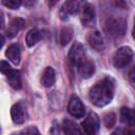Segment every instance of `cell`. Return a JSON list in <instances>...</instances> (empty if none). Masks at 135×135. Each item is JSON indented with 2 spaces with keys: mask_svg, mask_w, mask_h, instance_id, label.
<instances>
[{
  "mask_svg": "<svg viewBox=\"0 0 135 135\" xmlns=\"http://www.w3.org/2000/svg\"><path fill=\"white\" fill-rule=\"evenodd\" d=\"M114 96V82L111 78H103L96 82L89 92L91 102L99 108L109 104Z\"/></svg>",
  "mask_w": 135,
  "mask_h": 135,
  "instance_id": "1",
  "label": "cell"
},
{
  "mask_svg": "<svg viewBox=\"0 0 135 135\" xmlns=\"http://www.w3.org/2000/svg\"><path fill=\"white\" fill-rule=\"evenodd\" d=\"M104 31L113 38L122 37L127 31V22L122 18H111L105 22Z\"/></svg>",
  "mask_w": 135,
  "mask_h": 135,
  "instance_id": "2",
  "label": "cell"
},
{
  "mask_svg": "<svg viewBox=\"0 0 135 135\" xmlns=\"http://www.w3.org/2000/svg\"><path fill=\"white\" fill-rule=\"evenodd\" d=\"M134 53L130 46H121L113 55V64L116 69H122L131 62Z\"/></svg>",
  "mask_w": 135,
  "mask_h": 135,
  "instance_id": "3",
  "label": "cell"
},
{
  "mask_svg": "<svg viewBox=\"0 0 135 135\" xmlns=\"http://www.w3.org/2000/svg\"><path fill=\"white\" fill-rule=\"evenodd\" d=\"M82 129L86 135H96L99 130V117L91 112L82 121Z\"/></svg>",
  "mask_w": 135,
  "mask_h": 135,
  "instance_id": "4",
  "label": "cell"
},
{
  "mask_svg": "<svg viewBox=\"0 0 135 135\" xmlns=\"http://www.w3.org/2000/svg\"><path fill=\"white\" fill-rule=\"evenodd\" d=\"M68 58L72 64L78 65L82 60L85 59V50L80 42H75L70 49Z\"/></svg>",
  "mask_w": 135,
  "mask_h": 135,
  "instance_id": "5",
  "label": "cell"
},
{
  "mask_svg": "<svg viewBox=\"0 0 135 135\" xmlns=\"http://www.w3.org/2000/svg\"><path fill=\"white\" fill-rule=\"evenodd\" d=\"M68 111L69 113L76 118H81L84 116L85 113V108L82 103V101L77 97V96H73L70 101H69V105H68Z\"/></svg>",
  "mask_w": 135,
  "mask_h": 135,
  "instance_id": "6",
  "label": "cell"
},
{
  "mask_svg": "<svg viewBox=\"0 0 135 135\" xmlns=\"http://www.w3.org/2000/svg\"><path fill=\"white\" fill-rule=\"evenodd\" d=\"M81 11V6H80V3L78 1H73V0H70V1H65L63 3V5L61 6V9H60V17L62 20H66L69 17V15H76L78 14L79 12Z\"/></svg>",
  "mask_w": 135,
  "mask_h": 135,
  "instance_id": "7",
  "label": "cell"
},
{
  "mask_svg": "<svg viewBox=\"0 0 135 135\" xmlns=\"http://www.w3.org/2000/svg\"><path fill=\"white\" fill-rule=\"evenodd\" d=\"M95 21V9L90 3H85L81 6V22L84 26H90Z\"/></svg>",
  "mask_w": 135,
  "mask_h": 135,
  "instance_id": "8",
  "label": "cell"
},
{
  "mask_svg": "<svg viewBox=\"0 0 135 135\" xmlns=\"http://www.w3.org/2000/svg\"><path fill=\"white\" fill-rule=\"evenodd\" d=\"M11 117L14 123L16 124H22L25 121L26 113L24 110V107L21 103H15L11 108Z\"/></svg>",
  "mask_w": 135,
  "mask_h": 135,
  "instance_id": "9",
  "label": "cell"
},
{
  "mask_svg": "<svg viewBox=\"0 0 135 135\" xmlns=\"http://www.w3.org/2000/svg\"><path fill=\"white\" fill-rule=\"evenodd\" d=\"M25 24V21L23 18H14L9 21L6 30H5V34L8 38H14L16 37V35L23 28Z\"/></svg>",
  "mask_w": 135,
  "mask_h": 135,
  "instance_id": "10",
  "label": "cell"
},
{
  "mask_svg": "<svg viewBox=\"0 0 135 135\" xmlns=\"http://www.w3.org/2000/svg\"><path fill=\"white\" fill-rule=\"evenodd\" d=\"M77 66H78L79 75L84 79L90 78L95 73V64H94V62L89 60V59H86V58L84 60H82Z\"/></svg>",
  "mask_w": 135,
  "mask_h": 135,
  "instance_id": "11",
  "label": "cell"
},
{
  "mask_svg": "<svg viewBox=\"0 0 135 135\" xmlns=\"http://www.w3.org/2000/svg\"><path fill=\"white\" fill-rule=\"evenodd\" d=\"M88 42H89L90 46L97 52H100L104 49L103 38L98 31H94V32L90 33V35L88 36Z\"/></svg>",
  "mask_w": 135,
  "mask_h": 135,
  "instance_id": "12",
  "label": "cell"
},
{
  "mask_svg": "<svg viewBox=\"0 0 135 135\" xmlns=\"http://www.w3.org/2000/svg\"><path fill=\"white\" fill-rule=\"evenodd\" d=\"M5 56L14 64H16V65L19 64L20 60H21V49H20V45L17 44V43H13V44L8 45V47L5 51Z\"/></svg>",
  "mask_w": 135,
  "mask_h": 135,
  "instance_id": "13",
  "label": "cell"
},
{
  "mask_svg": "<svg viewBox=\"0 0 135 135\" xmlns=\"http://www.w3.org/2000/svg\"><path fill=\"white\" fill-rule=\"evenodd\" d=\"M40 82L45 88H51L56 82V73L52 66H46L40 78Z\"/></svg>",
  "mask_w": 135,
  "mask_h": 135,
  "instance_id": "14",
  "label": "cell"
},
{
  "mask_svg": "<svg viewBox=\"0 0 135 135\" xmlns=\"http://www.w3.org/2000/svg\"><path fill=\"white\" fill-rule=\"evenodd\" d=\"M121 121L130 127H135V110L127 107H122L120 110Z\"/></svg>",
  "mask_w": 135,
  "mask_h": 135,
  "instance_id": "15",
  "label": "cell"
},
{
  "mask_svg": "<svg viewBox=\"0 0 135 135\" xmlns=\"http://www.w3.org/2000/svg\"><path fill=\"white\" fill-rule=\"evenodd\" d=\"M8 81V84L15 89V90H19L21 89V77H20V72L18 70H14L11 69L9 72L5 75Z\"/></svg>",
  "mask_w": 135,
  "mask_h": 135,
  "instance_id": "16",
  "label": "cell"
},
{
  "mask_svg": "<svg viewBox=\"0 0 135 135\" xmlns=\"http://www.w3.org/2000/svg\"><path fill=\"white\" fill-rule=\"evenodd\" d=\"M62 131L64 135H81V130L78 124L70 119H64L62 122Z\"/></svg>",
  "mask_w": 135,
  "mask_h": 135,
  "instance_id": "17",
  "label": "cell"
},
{
  "mask_svg": "<svg viewBox=\"0 0 135 135\" xmlns=\"http://www.w3.org/2000/svg\"><path fill=\"white\" fill-rule=\"evenodd\" d=\"M42 38V32L38 28H32L27 32L26 37H25V42L27 44V46L32 47L34 46L40 39Z\"/></svg>",
  "mask_w": 135,
  "mask_h": 135,
  "instance_id": "18",
  "label": "cell"
},
{
  "mask_svg": "<svg viewBox=\"0 0 135 135\" xmlns=\"http://www.w3.org/2000/svg\"><path fill=\"white\" fill-rule=\"evenodd\" d=\"M73 28L71 26H64L60 30V33H59V42L61 45H66L71 40H72V37H73Z\"/></svg>",
  "mask_w": 135,
  "mask_h": 135,
  "instance_id": "19",
  "label": "cell"
},
{
  "mask_svg": "<svg viewBox=\"0 0 135 135\" xmlns=\"http://www.w3.org/2000/svg\"><path fill=\"white\" fill-rule=\"evenodd\" d=\"M115 122H116V115L114 113L111 112V113H108L103 116V123L107 128H109V129L113 128Z\"/></svg>",
  "mask_w": 135,
  "mask_h": 135,
  "instance_id": "20",
  "label": "cell"
},
{
  "mask_svg": "<svg viewBox=\"0 0 135 135\" xmlns=\"http://www.w3.org/2000/svg\"><path fill=\"white\" fill-rule=\"evenodd\" d=\"M1 3L11 9H17L22 4V1L21 0H2Z\"/></svg>",
  "mask_w": 135,
  "mask_h": 135,
  "instance_id": "21",
  "label": "cell"
},
{
  "mask_svg": "<svg viewBox=\"0 0 135 135\" xmlns=\"http://www.w3.org/2000/svg\"><path fill=\"white\" fill-rule=\"evenodd\" d=\"M111 135H135V129L129 128H119L115 130Z\"/></svg>",
  "mask_w": 135,
  "mask_h": 135,
  "instance_id": "22",
  "label": "cell"
},
{
  "mask_svg": "<svg viewBox=\"0 0 135 135\" xmlns=\"http://www.w3.org/2000/svg\"><path fill=\"white\" fill-rule=\"evenodd\" d=\"M12 68H11V65L6 62V61H1L0 62V72L2 73V74H4V75H6L8 72H9V70H11Z\"/></svg>",
  "mask_w": 135,
  "mask_h": 135,
  "instance_id": "23",
  "label": "cell"
},
{
  "mask_svg": "<svg viewBox=\"0 0 135 135\" xmlns=\"http://www.w3.org/2000/svg\"><path fill=\"white\" fill-rule=\"evenodd\" d=\"M50 133H51V135H60V127L56 121L53 122V126L51 127Z\"/></svg>",
  "mask_w": 135,
  "mask_h": 135,
  "instance_id": "24",
  "label": "cell"
},
{
  "mask_svg": "<svg viewBox=\"0 0 135 135\" xmlns=\"http://www.w3.org/2000/svg\"><path fill=\"white\" fill-rule=\"evenodd\" d=\"M24 133H25V135H40V133H39V131H38V129L36 127L27 128Z\"/></svg>",
  "mask_w": 135,
  "mask_h": 135,
  "instance_id": "25",
  "label": "cell"
},
{
  "mask_svg": "<svg viewBox=\"0 0 135 135\" xmlns=\"http://www.w3.org/2000/svg\"><path fill=\"white\" fill-rule=\"evenodd\" d=\"M129 79H130L131 83L135 85V65H134V66L130 70V72H129Z\"/></svg>",
  "mask_w": 135,
  "mask_h": 135,
  "instance_id": "26",
  "label": "cell"
},
{
  "mask_svg": "<svg viewBox=\"0 0 135 135\" xmlns=\"http://www.w3.org/2000/svg\"><path fill=\"white\" fill-rule=\"evenodd\" d=\"M132 36L135 40V17H134V22H133V30H132Z\"/></svg>",
  "mask_w": 135,
  "mask_h": 135,
  "instance_id": "27",
  "label": "cell"
},
{
  "mask_svg": "<svg viewBox=\"0 0 135 135\" xmlns=\"http://www.w3.org/2000/svg\"><path fill=\"white\" fill-rule=\"evenodd\" d=\"M4 27V17H3V13H1V28Z\"/></svg>",
  "mask_w": 135,
  "mask_h": 135,
  "instance_id": "28",
  "label": "cell"
}]
</instances>
